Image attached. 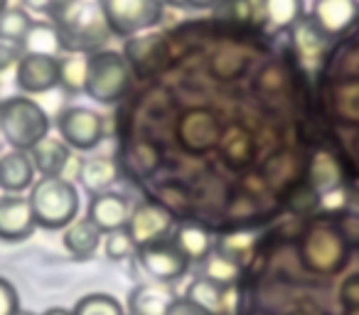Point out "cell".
I'll return each mask as SVG.
<instances>
[{
	"label": "cell",
	"mask_w": 359,
	"mask_h": 315,
	"mask_svg": "<svg viewBox=\"0 0 359 315\" xmlns=\"http://www.w3.org/2000/svg\"><path fill=\"white\" fill-rule=\"evenodd\" d=\"M170 315H205V313L200 308H195L190 300H177V305H175Z\"/></svg>",
	"instance_id": "33"
},
{
	"label": "cell",
	"mask_w": 359,
	"mask_h": 315,
	"mask_svg": "<svg viewBox=\"0 0 359 315\" xmlns=\"http://www.w3.org/2000/svg\"><path fill=\"white\" fill-rule=\"evenodd\" d=\"M15 315H35V313H30V310H18Z\"/></svg>",
	"instance_id": "39"
},
{
	"label": "cell",
	"mask_w": 359,
	"mask_h": 315,
	"mask_svg": "<svg viewBox=\"0 0 359 315\" xmlns=\"http://www.w3.org/2000/svg\"><path fill=\"white\" fill-rule=\"evenodd\" d=\"M60 86V60L45 55H22L15 74V89L25 96L47 94Z\"/></svg>",
	"instance_id": "9"
},
{
	"label": "cell",
	"mask_w": 359,
	"mask_h": 315,
	"mask_svg": "<svg viewBox=\"0 0 359 315\" xmlns=\"http://www.w3.org/2000/svg\"><path fill=\"white\" fill-rule=\"evenodd\" d=\"M293 37H295V45H298L300 55H303L305 60H315V57L323 52L325 37H327V35H325V32L315 25L313 18H310V20L300 18V20L293 25Z\"/></svg>",
	"instance_id": "25"
},
{
	"label": "cell",
	"mask_w": 359,
	"mask_h": 315,
	"mask_svg": "<svg viewBox=\"0 0 359 315\" xmlns=\"http://www.w3.org/2000/svg\"><path fill=\"white\" fill-rule=\"evenodd\" d=\"M3 145H6V135H3V130H0V150H3Z\"/></svg>",
	"instance_id": "37"
},
{
	"label": "cell",
	"mask_w": 359,
	"mask_h": 315,
	"mask_svg": "<svg viewBox=\"0 0 359 315\" xmlns=\"http://www.w3.org/2000/svg\"><path fill=\"white\" fill-rule=\"evenodd\" d=\"M27 197L42 229H67L79 217V192L67 177H40Z\"/></svg>",
	"instance_id": "3"
},
{
	"label": "cell",
	"mask_w": 359,
	"mask_h": 315,
	"mask_svg": "<svg viewBox=\"0 0 359 315\" xmlns=\"http://www.w3.org/2000/svg\"><path fill=\"white\" fill-rule=\"evenodd\" d=\"M89 217L104 234H111L116 229H123L128 224L130 217V205L121 192H101L94 195L89 202Z\"/></svg>",
	"instance_id": "16"
},
{
	"label": "cell",
	"mask_w": 359,
	"mask_h": 315,
	"mask_svg": "<svg viewBox=\"0 0 359 315\" xmlns=\"http://www.w3.org/2000/svg\"><path fill=\"white\" fill-rule=\"evenodd\" d=\"M222 0H185V8H215Z\"/></svg>",
	"instance_id": "34"
},
{
	"label": "cell",
	"mask_w": 359,
	"mask_h": 315,
	"mask_svg": "<svg viewBox=\"0 0 359 315\" xmlns=\"http://www.w3.org/2000/svg\"><path fill=\"white\" fill-rule=\"evenodd\" d=\"M30 158L35 163V170L40 173V177H67L74 180V175L79 177L81 173V161L74 163L72 148L62 138H42L35 148L30 150Z\"/></svg>",
	"instance_id": "8"
},
{
	"label": "cell",
	"mask_w": 359,
	"mask_h": 315,
	"mask_svg": "<svg viewBox=\"0 0 359 315\" xmlns=\"http://www.w3.org/2000/svg\"><path fill=\"white\" fill-rule=\"evenodd\" d=\"M20 47L11 45V42H0V89L6 81H13L15 86V74H18V65H20Z\"/></svg>",
	"instance_id": "29"
},
{
	"label": "cell",
	"mask_w": 359,
	"mask_h": 315,
	"mask_svg": "<svg viewBox=\"0 0 359 315\" xmlns=\"http://www.w3.org/2000/svg\"><path fill=\"white\" fill-rule=\"evenodd\" d=\"M35 163L27 150L11 148L0 155V190L8 195H22L35 185Z\"/></svg>",
	"instance_id": "13"
},
{
	"label": "cell",
	"mask_w": 359,
	"mask_h": 315,
	"mask_svg": "<svg viewBox=\"0 0 359 315\" xmlns=\"http://www.w3.org/2000/svg\"><path fill=\"white\" fill-rule=\"evenodd\" d=\"M50 116L32 96L13 94L0 101V130L6 143L30 153L42 138L50 135Z\"/></svg>",
	"instance_id": "2"
},
{
	"label": "cell",
	"mask_w": 359,
	"mask_h": 315,
	"mask_svg": "<svg viewBox=\"0 0 359 315\" xmlns=\"http://www.w3.org/2000/svg\"><path fill=\"white\" fill-rule=\"evenodd\" d=\"M359 15V0H315L313 20L327 37L342 35Z\"/></svg>",
	"instance_id": "15"
},
{
	"label": "cell",
	"mask_w": 359,
	"mask_h": 315,
	"mask_svg": "<svg viewBox=\"0 0 359 315\" xmlns=\"http://www.w3.org/2000/svg\"><path fill=\"white\" fill-rule=\"evenodd\" d=\"M133 251H138V246H135L133 236H130V232L126 229V227L106 234V256H109L111 261L128 259V256H133Z\"/></svg>",
	"instance_id": "28"
},
{
	"label": "cell",
	"mask_w": 359,
	"mask_h": 315,
	"mask_svg": "<svg viewBox=\"0 0 359 315\" xmlns=\"http://www.w3.org/2000/svg\"><path fill=\"white\" fill-rule=\"evenodd\" d=\"M170 239L177 244V249L192 261H205L207 256L215 251V239L212 234L205 229L202 224H195V222H182L172 229Z\"/></svg>",
	"instance_id": "19"
},
{
	"label": "cell",
	"mask_w": 359,
	"mask_h": 315,
	"mask_svg": "<svg viewBox=\"0 0 359 315\" xmlns=\"http://www.w3.org/2000/svg\"><path fill=\"white\" fill-rule=\"evenodd\" d=\"M337 163L332 161V158H327V155H318V161H315L313 166V182L318 190H332V187H337Z\"/></svg>",
	"instance_id": "30"
},
{
	"label": "cell",
	"mask_w": 359,
	"mask_h": 315,
	"mask_svg": "<svg viewBox=\"0 0 359 315\" xmlns=\"http://www.w3.org/2000/svg\"><path fill=\"white\" fill-rule=\"evenodd\" d=\"M163 3H168V6H185V0H163Z\"/></svg>",
	"instance_id": "36"
},
{
	"label": "cell",
	"mask_w": 359,
	"mask_h": 315,
	"mask_svg": "<svg viewBox=\"0 0 359 315\" xmlns=\"http://www.w3.org/2000/svg\"><path fill=\"white\" fill-rule=\"evenodd\" d=\"M74 315H123L121 303L109 293H91L76 303Z\"/></svg>",
	"instance_id": "27"
},
{
	"label": "cell",
	"mask_w": 359,
	"mask_h": 315,
	"mask_svg": "<svg viewBox=\"0 0 359 315\" xmlns=\"http://www.w3.org/2000/svg\"><path fill=\"white\" fill-rule=\"evenodd\" d=\"M52 22L62 35L65 52L74 55H94L114 35L101 0H72Z\"/></svg>",
	"instance_id": "1"
},
{
	"label": "cell",
	"mask_w": 359,
	"mask_h": 315,
	"mask_svg": "<svg viewBox=\"0 0 359 315\" xmlns=\"http://www.w3.org/2000/svg\"><path fill=\"white\" fill-rule=\"evenodd\" d=\"M45 315H74V310H65V308H50Z\"/></svg>",
	"instance_id": "35"
},
{
	"label": "cell",
	"mask_w": 359,
	"mask_h": 315,
	"mask_svg": "<svg viewBox=\"0 0 359 315\" xmlns=\"http://www.w3.org/2000/svg\"><path fill=\"white\" fill-rule=\"evenodd\" d=\"M35 212H32L30 197L22 195H3L0 197V239L3 241H22L35 232Z\"/></svg>",
	"instance_id": "12"
},
{
	"label": "cell",
	"mask_w": 359,
	"mask_h": 315,
	"mask_svg": "<svg viewBox=\"0 0 359 315\" xmlns=\"http://www.w3.org/2000/svg\"><path fill=\"white\" fill-rule=\"evenodd\" d=\"M177 295L163 281H148L130 290L128 310L130 315H170L177 305Z\"/></svg>",
	"instance_id": "14"
},
{
	"label": "cell",
	"mask_w": 359,
	"mask_h": 315,
	"mask_svg": "<svg viewBox=\"0 0 359 315\" xmlns=\"http://www.w3.org/2000/svg\"><path fill=\"white\" fill-rule=\"evenodd\" d=\"M114 35L130 37L150 30L163 18V0H101Z\"/></svg>",
	"instance_id": "5"
},
{
	"label": "cell",
	"mask_w": 359,
	"mask_h": 315,
	"mask_svg": "<svg viewBox=\"0 0 359 315\" xmlns=\"http://www.w3.org/2000/svg\"><path fill=\"white\" fill-rule=\"evenodd\" d=\"M6 8H8V0H0V13L6 11Z\"/></svg>",
	"instance_id": "38"
},
{
	"label": "cell",
	"mask_w": 359,
	"mask_h": 315,
	"mask_svg": "<svg viewBox=\"0 0 359 315\" xmlns=\"http://www.w3.org/2000/svg\"><path fill=\"white\" fill-rule=\"evenodd\" d=\"M172 227H175L172 215H170L163 205L143 202V205H138L135 210H130L126 229L130 232L135 246L140 249V246L153 244V241L168 239V236L172 234Z\"/></svg>",
	"instance_id": "10"
},
{
	"label": "cell",
	"mask_w": 359,
	"mask_h": 315,
	"mask_svg": "<svg viewBox=\"0 0 359 315\" xmlns=\"http://www.w3.org/2000/svg\"><path fill=\"white\" fill-rule=\"evenodd\" d=\"M185 300H190L205 315H231L239 305V290L234 286H222L207 276H200L190 283Z\"/></svg>",
	"instance_id": "11"
},
{
	"label": "cell",
	"mask_w": 359,
	"mask_h": 315,
	"mask_svg": "<svg viewBox=\"0 0 359 315\" xmlns=\"http://www.w3.org/2000/svg\"><path fill=\"white\" fill-rule=\"evenodd\" d=\"M104 232L89 220V217H76L65 229V246L74 259H91L99 251Z\"/></svg>",
	"instance_id": "20"
},
{
	"label": "cell",
	"mask_w": 359,
	"mask_h": 315,
	"mask_svg": "<svg viewBox=\"0 0 359 315\" xmlns=\"http://www.w3.org/2000/svg\"><path fill=\"white\" fill-rule=\"evenodd\" d=\"M303 259L310 269L315 271H330L342 259V244L332 232L315 229L308 234L303 244Z\"/></svg>",
	"instance_id": "17"
},
{
	"label": "cell",
	"mask_w": 359,
	"mask_h": 315,
	"mask_svg": "<svg viewBox=\"0 0 359 315\" xmlns=\"http://www.w3.org/2000/svg\"><path fill=\"white\" fill-rule=\"evenodd\" d=\"M86 74H89V55H65L60 60V86L69 94L86 91Z\"/></svg>",
	"instance_id": "23"
},
{
	"label": "cell",
	"mask_w": 359,
	"mask_h": 315,
	"mask_svg": "<svg viewBox=\"0 0 359 315\" xmlns=\"http://www.w3.org/2000/svg\"><path fill=\"white\" fill-rule=\"evenodd\" d=\"M116 175H118V170H116V163L111 158H91V161L81 163L79 180L84 182V187L89 192L101 195V192H109Z\"/></svg>",
	"instance_id": "21"
},
{
	"label": "cell",
	"mask_w": 359,
	"mask_h": 315,
	"mask_svg": "<svg viewBox=\"0 0 359 315\" xmlns=\"http://www.w3.org/2000/svg\"><path fill=\"white\" fill-rule=\"evenodd\" d=\"M20 310V298L11 281L0 279V315H15Z\"/></svg>",
	"instance_id": "32"
},
{
	"label": "cell",
	"mask_w": 359,
	"mask_h": 315,
	"mask_svg": "<svg viewBox=\"0 0 359 315\" xmlns=\"http://www.w3.org/2000/svg\"><path fill=\"white\" fill-rule=\"evenodd\" d=\"M135 256H138L140 269L153 281H163V283H172V281L182 279L185 271L190 269V259L177 249V244L170 236L140 246Z\"/></svg>",
	"instance_id": "7"
},
{
	"label": "cell",
	"mask_w": 359,
	"mask_h": 315,
	"mask_svg": "<svg viewBox=\"0 0 359 315\" xmlns=\"http://www.w3.org/2000/svg\"><path fill=\"white\" fill-rule=\"evenodd\" d=\"M205 276L222 286H234V281L239 279V261L226 251L215 249L205 259Z\"/></svg>",
	"instance_id": "26"
},
{
	"label": "cell",
	"mask_w": 359,
	"mask_h": 315,
	"mask_svg": "<svg viewBox=\"0 0 359 315\" xmlns=\"http://www.w3.org/2000/svg\"><path fill=\"white\" fill-rule=\"evenodd\" d=\"M57 130L60 138L72 150H91L104 140L106 123L104 116L86 106H69L57 116Z\"/></svg>",
	"instance_id": "6"
},
{
	"label": "cell",
	"mask_w": 359,
	"mask_h": 315,
	"mask_svg": "<svg viewBox=\"0 0 359 315\" xmlns=\"http://www.w3.org/2000/svg\"><path fill=\"white\" fill-rule=\"evenodd\" d=\"M22 55H45V57H65V45H62V35L52 20H37L32 22L30 32L22 37L20 45Z\"/></svg>",
	"instance_id": "18"
},
{
	"label": "cell",
	"mask_w": 359,
	"mask_h": 315,
	"mask_svg": "<svg viewBox=\"0 0 359 315\" xmlns=\"http://www.w3.org/2000/svg\"><path fill=\"white\" fill-rule=\"evenodd\" d=\"M22 8L32 13H40V15H50V18H57L67 6H69L72 0H20Z\"/></svg>",
	"instance_id": "31"
},
{
	"label": "cell",
	"mask_w": 359,
	"mask_h": 315,
	"mask_svg": "<svg viewBox=\"0 0 359 315\" xmlns=\"http://www.w3.org/2000/svg\"><path fill=\"white\" fill-rule=\"evenodd\" d=\"M32 15L27 8L22 6H8L0 13V42H11V45H20L22 37L30 32Z\"/></svg>",
	"instance_id": "22"
},
{
	"label": "cell",
	"mask_w": 359,
	"mask_h": 315,
	"mask_svg": "<svg viewBox=\"0 0 359 315\" xmlns=\"http://www.w3.org/2000/svg\"><path fill=\"white\" fill-rule=\"evenodd\" d=\"M264 18L276 30L293 27L303 18V0H264Z\"/></svg>",
	"instance_id": "24"
},
{
	"label": "cell",
	"mask_w": 359,
	"mask_h": 315,
	"mask_svg": "<svg viewBox=\"0 0 359 315\" xmlns=\"http://www.w3.org/2000/svg\"><path fill=\"white\" fill-rule=\"evenodd\" d=\"M133 72L130 62L116 50H99L89 55L86 94L99 104H116L128 91Z\"/></svg>",
	"instance_id": "4"
}]
</instances>
